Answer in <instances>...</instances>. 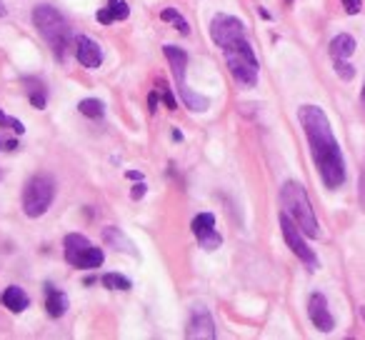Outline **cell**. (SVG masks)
Here are the masks:
<instances>
[{
	"mask_svg": "<svg viewBox=\"0 0 365 340\" xmlns=\"http://www.w3.org/2000/svg\"><path fill=\"white\" fill-rule=\"evenodd\" d=\"M298 120L305 130V138H308L310 155H313L323 185L330 190L340 188L345 183V160L333 135L328 115L318 105H303L298 110Z\"/></svg>",
	"mask_w": 365,
	"mask_h": 340,
	"instance_id": "obj_1",
	"label": "cell"
},
{
	"mask_svg": "<svg viewBox=\"0 0 365 340\" xmlns=\"http://www.w3.org/2000/svg\"><path fill=\"white\" fill-rule=\"evenodd\" d=\"M210 38L223 51V58L228 63V71L235 78V83H240L243 88H253L258 83L260 63L255 58L250 41L245 38L243 23L238 18L220 13L210 23Z\"/></svg>",
	"mask_w": 365,
	"mask_h": 340,
	"instance_id": "obj_2",
	"label": "cell"
},
{
	"mask_svg": "<svg viewBox=\"0 0 365 340\" xmlns=\"http://www.w3.org/2000/svg\"><path fill=\"white\" fill-rule=\"evenodd\" d=\"M280 203H283V210L295 220L303 235L308 238H318L320 235V225H318V218L313 213V205L308 200V193L300 183L295 180H288V183L280 188Z\"/></svg>",
	"mask_w": 365,
	"mask_h": 340,
	"instance_id": "obj_3",
	"label": "cell"
},
{
	"mask_svg": "<svg viewBox=\"0 0 365 340\" xmlns=\"http://www.w3.org/2000/svg\"><path fill=\"white\" fill-rule=\"evenodd\" d=\"M33 26H36L38 33L51 43L58 61H63V58H66L68 41H71V28H68L66 18L53 6H36L33 8Z\"/></svg>",
	"mask_w": 365,
	"mask_h": 340,
	"instance_id": "obj_4",
	"label": "cell"
},
{
	"mask_svg": "<svg viewBox=\"0 0 365 340\" xmlns=\"http://www.w3.org/2000/svg\"><path fill=\"white\" fill-rule=\"evenodd\" d=\"M56 198V180L51 175H33L23 190V213L28 218H41L48 213Z\"/></svg>",
	"mask_w": 365,
	"mask_h": 340,
	"instance_id": "obj_5",
	"label": "cell"
},
{
	"mask_svg": "<svg viewBox=\"0 0 365 340\" xmlns=\"http://www.w3.org/2000/svg\"><path fill=\"white\" fill-rule=\"evenodd\" d=\"M280 230H283V238H285V243H288V248L298 255L300 263L308 270H318V265H320L318 255L313 253V248H308V243H305V238H303V230L295 225V220L290 218L285 210L280 213Z\"/></svg>",
	"mask_w": 365,
	"mask_h": 340,
	"instance_id": "obj_6",
	"label": "cell"
},
{
	"mask_svg": "<svg viewBox=\"0 0 365 340\" xmlns=\"http://www.w3.org/2000/svg\"><path fill=\"white\" fill-rule=\"evenodd\" d=\"M190 228H193V235L200 240V245H203L205 250H215V248H220V243H223L220 233L215 230L213 213H200V215H195L193 223H190Z\"/></svg>",
	"mask_w": 365,
	"mask_h": 340,
	"instance_id": "obj_7",
	"label": "cell"
},
{
	"mask_svg": "<svg viewBox=\"0 0 365 340\" xmlns=\"http://www.w3.org/2000/svg\"><path fill=\"white\" fill-rule=\"evenodd\" d=\"M308 318L320 333H330L335 328V320L328 310V300H325L323 293H313L308 300Z\"/></svg>",
	"mask_w": 365,
	"mask_h": 340,
	"instance_id": "obj_8",
	"label": "cell"
},
{
	"mask_svg": "<svg viewBox=\"0 0 365 340\" xmlns=\"http://www.w3.org/2000/svg\"><path fill=\"white\" fill-rule=\"evenodd\" d=\"M190 340L195 338H205V340H215L218 338V330H215V323L210 318V313L205 308H195L193 315H190V323H188V330H185Z\"/></svg>",
	"mask_w": 365,
	"mask_h": 340,
	"instance_id": "obj_9",
	"label": "cell"
},
{
	"mask_svg": "<svg viewBox=\"0 0 365 340\" xmlns=\"http://www.w3.org/2000/svg\"><path fill=\"white\" fill-rule=\"evenodd\" d=\"M73 46H76V58L81 66L91 68V71L103 66V48L96 41H91L88 36H76Z\"/></svg>",
	"mask_w": 365,
	"mask_h": 340,
	"instance_id": "obj_10",
	"label": "cell"
},
{
	"mask_svg": "<svg viewBox=\"0 0 365 340\" xmlns=\"http://www.w3.org/2000/svg\"><path fill=\"white\" fill-rule=\"evenodd\" d=\"M66 260L78 270H96L106 263V253L103 248H96V245H88V248L73 250V253H66Z\"/></svg>",
	"mask_w": 365,
	"mask_h": 340,
	"instance_id": "obj_11",
	"label": "cell"
},
{
	"mask_svg": "<svg viewBox=\"0 0 365 340\" xmlns=\"http://www.w3.org/2000/svg\"><path fill=\"white\" fill-rule=\"evenodd\" d=\"M163 53H165L168 63H170L173 76H175L178 86H185V68H188V53L182 51V48H178V46H165V48H163Z\"/></svg>",
	"mask_w": 365,
	"mask_h": 340,
	"instance_id": "obj_12",
	"label": "cell"
},
{
	"mask_svg": "<svg viewBox=\"0 0 365 340\" xmlns=\"http://www.w3.org/2000/svg\"><path fill=\"white\" fill-rule=\"evenodd\" d=\"M48 298H46V310L51 318H63V315L68 313V308H71V300H68V295L63 293V290H56L53 285H48L46 288Z\"/></svg>",
	"mask_w": 365,
	"mask_h": 340,
	"instance_id": "obj_13",
	"label": "cell"
},
{
	"mask_svg": "<svg viewBox=\"0 0 365 340\" xmlns=\"http://www.w3.org/2000/svg\"><path fill=\"white\" fill-rule=\"evenodd\" d=\"M103 240H106V245H110V248H115V250H120V253H128V255H133V258H138L135 245H133V240L128 238L123 230L106 228V233H103Z\"/></svg>",
	"mask_w": 365,
	"mask_h": 340,
	"instance_id": "obj_14",
	"label": "cell"
},
{
	"mask_svg": "<svg viewBox=\"0 0 365 340\" xmlns=\"http://www.w3.org/2000/svg\"><path fill=\"white\" fill-rule=\"evenodd\" d=\"M330 58L333 61H348L350 56L355 53V38L348 36V33H340V36H335L333 41H330Z\"/></svg>",
	"mask_w": 365,
	"mask_h": 340,
	"instance_id": "obj_15",
	"label": "cell"
},
{
	"mask_svg": "<svg viewBox=\"0 0 365 340\" xmlns=\"http://www.w3.org/2000/svg\"><path fill=\"white\" fill-rule=\"evenodd\" d=\"M3 305H6L11 313H23V310L31 305V298H28V293L23 288L11 285V288H6V293H3Z\"/></svg>",
	"mask_w": 365,
	"mask_h": 340,
	"instance_id": "obj_16",
	"label": "cell"
},
{
	"mask_svg": "<svg viewBox=\"0 0 365 340\" xmlns=\"http://www.w3.org/2000/svg\"><path fill=\"white\" fill-rule=\"evenodd\" d=\"M178 93H180L182 103L190 108L193 113H205L210 108V101L205 96H200V93H193L188 86H178Z\"/></svg>",
	"mask_w": 365,
	"mask_h": 340,
	"instance_id": "obj_17",
	"label": "cell"
},
{
	"mask_svg": "<svg viewBox=\"0 0 365 340\" xmlns=\"http://www.w3.org/2000/svg\"><path fill=\"white\" fill-rule=\"evenodd\" d=\"M78 110H81L86 118H93V120L106 115V105H103L98 98H86V101H81L78 103Z\"/></svg>",
	"mask_w": 365,
	"mask_h": 340,
	"instance_id": "obj_18",
	"label": "cell"
},
{
	"mask_svg": "<svg viewBox=\"0 0 365 340\" xmlns=\"http://www.w3.org/2000/svg\"><path fill=\"white\" fill-rule=\"evenodd\" d=\"M101 283H103V288H108V290H130L133 288L130 280L120 273H106L101 278Z\"/></svg>",
	"mask_w": 365,
	"mask_h": 340,
	"instance_id": "obj_19",
	"label": "cell"
},
{
	"mask_svg": "<svg viewBox=\"0 0 365 340\" xmlns=\"http://www.w3.org/2000/svg\"><path fill=\"white\" fill-rule=\"evenodd\" d=\"M160 21H165V23H175V28L182 33V36H188L190 33V26L185 23V18L180 16V13L175 11V8H165V11L160 13Z\"/></svg>",
	"mask_w": 365,
	"mask_h": 340,
	"instance_id": "obj_20",
	"label": "cell"
},
{
	"mask_svg": "<svg viewBox=\"0 0 365 340\" xmlns=\"http://www.w3.org/2000/svg\"><path fill=\"white\" fill-rule=\"evenodd\" d=\"M108 11L113 13L115 21H128V16H130V8H128L125 0H108Z\"/></svg>",
	"mask_w": 365,
	"mask_h": 340,
	"instance_id": "obj_21",
	"label": "cell"
},
{
	"mask_svg": "<svg viewBox=\"0 0 365 340\" xmlns=\"http://www.w3.org/2000/svg\"><path fill=\"white\" fill-rule=\"evenodd\" d=\"M333 66H335V73H338L340 81H353L355 78V68L350 66L348 61H333Z\"/></svg>",
	"mask_w": 365,
	"mask_h": 340,
	"instance_id": "obj_22",
	"label": "cell"
},
{
	"mask_svg": "<svg viewBox=\"0 0 365 340\" xmlns=\"http://www.w3.org/2000/svg\"><path fill=\"white\" fill-rule=\"evenodd\" d=\"M0 128H11V130L18 133V135H23V133H26V125H23L21 120H16V118L6 115L3 110H0Z\"/></svg>",
	"mask_w": 365,
	"mask_h": 340,
	"instance_id": "obj_23",
	"label": "cell"
},
{
	"mask_svg": "<svg viewBox=\"0 0 365 340\" xmlns=\"http://www.w3.org/2000/svg\"><path fill=\"white\" fill-rule=\"evenodd\" d=\"M158 93H160V98H163V103H165L168 110H175L178 103H175V98H173V93H170V88H168L165 81H158Z\"/></svg>",
	"mask_w": 365,
	"mask_h": 340,
	"instance_id": "obj_24",
	"label": "cell"
},
{
	"mask_svg": "<svg viewBox=\"0 0 365 340\" xmlns=\"http://www.w3.org/2000/svg\"><path fill=\"white\" fill-rule=\"evenodd\" d=\"M28 96H31V103H33V108H38V110H43L46 108V103H48V98H46V91H43V86L38 88H28Z\"/></svg>",
	"mask_w": 365,
	"mask_h": 340,
	"instance_id": "obj_25",
	"label": "cell"
},
{
	"mask_svg": "<svg viewBox=\"0 0 365 340\" xmlns=\"http://www.w3.org/2000/svg\"><path fill=\"white\" fill-rule=\"evenodd\" d=\"M343 8H345L348 16H358L360 8H363V3H360V0H343Z\"/></svg>",
	"mask_w": 365,
	"mask_h": 340,
	"instance_id": "obj_26",
	"label": "cell"
},
{
	"mask_svg": "<svg viewBox=\"0 0 365 340\" xmlns=\"http://www.w3.org/2000/svg\"><path fill=\"white\" fill-rule=\"evenodd\" d=\"M98 23H103V26H110V23H115V18H113V13L108 11V8H101V11L96 13Z\"/></svg>",
	"mask_w": 365,
	"mask_h": 340,
	"instance_id": "obj_27",
	"label": "cell"
},
{
	"mask_svg": "<svg viewBox=\"0 0 365 340\" xmlns=\"http://www.w3.org/2000/svg\"><path fill=\"white\" fill-rule=\"evenodd\" d=\"M145 190H148V185L143 183V180H138V183L133 185V190H130V198H133V200H140L143 195H145Z\"/></svg>",
	"mask_w": 365,
	"mask_h": 340,
	"instance_id": "obj_28",
	"label": "cell"
},
{
	"mask_svg": "<svg viewBox=\"0 0 365 340\" xmlns=\"http://www.w3.org/2000/svg\"><path fill=\"white\" fill-rule=\"evenodd\" d=\"M18 148H21V143L18 140H6V138H0V150H6V153H11V150H18Z\"/></svg>",
	"mask_w": 365,
	"mask_h": 340,
	"instance_id": "obj_29",
	"label": "cell"
},
{
	"mask_svg": "<svg viewBox=\"0 0 365 340\" xmlns=\"http://www.w3.org/2000/svg\"><path fill=\"white\" fill-rule=\"evenodd\" d=\"M148 105H150V108H148L150 113L158 110V105H160V96H158V91H153L150 96H148Z\"/></svg>",
	"mask_w": 365,
	"mask_h": 340,
	"instance_id": "obj_30",
	"label": "cell"
},
{
	"mask_svg": "<svg viewBox=\"0 0 365 340\" xmlns=\"http://www.w3.org/2000/svg\"><path fill=\"white\" fill-rule=\"evenodd\" d=\"M360 203H363V208H365V175L360 178Z\"/></svg>",
	"mask_w": 365,
	"mask_h": 340,
	"instance_id": "obj_31",
	"label": "cell"
},
{
	"mask_svg": "<svg viewBox=\"0 0 365 340\" xmlns=\"http://www.w3.org/2000/svg\"><path fill=\"white\" fill-rule=\"evenodd\" d=\"M125 178H130V180H143V173H138V170H128Z\"/></svg>",
	"mask_w": 365,
	"mask_h": 340,
	"instance_id": "obj_32",
	"label": "cell"
},
{
	"mask_svg": "<svg viewBox=\"0 0 365 340\" xmlns=\"http://www.w3.org/2000/svg\"><path fill=\"white\" fill-rule=\"evenodd\" d=\"M173 140H182V133L180 130H173Z\"/></svg>",
	"mask_w": 365,
	"mask_h": 340,
	"instance_id": "obj_33",
	"label": "cell"
},
{
	"mask_svg": "<svg viewBox=\"0 0 365 340\" xmlns=\"http://www.w3.org/2000/svg\"><path fill=\"white\" fill-rule=\"evenodd\" d=\"M8 16V8L3 6V3H0V18H6Z\"/></svg>",
	"mask_w": 365,
	"mask_h": 340,
	"instance_id": "obj_34",
	"label": "cell"
},
{
	"mask_svg": "<svg viewBox=\"0 0 365 340\" xmlns=\"http://www.w3.org/2000/svg\"><path fill=\"white\" fill-rule=\"evenodd\" d=\"M360 101H363V105H365V88H363V93H360Z\"/></svg>",
	"mask_w": 365,
	"mask_h": 340,
	"instance_id": "obj_35",
	"label": "cell"
},
{
	"mask_svg": "<svg viewBox=\"0 0 365 340\" xmlns=\"http://www.w3.org/2000/svg\"><path fill=\"white\" fill-rule=\"evenodd\" d=\"M360 315H363V320H365V308H363V310H360Z\"/></svg>",
	"mask_w": 365,
	"mask_h": 340,
	"instance_id": "obj_36",
	"label": "cell"
}]
</instances>
